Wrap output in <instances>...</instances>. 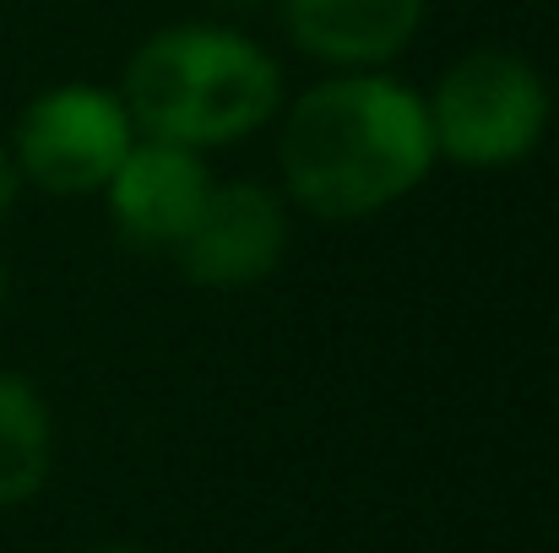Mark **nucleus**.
Masks as SVG:
<instances>
[{
    "label": "nucleus",
    "instance_id": "f257e3e1",
    "mask_svg": "<svg viewBox=\"0 0 559 553\" xmlns=\"http://www.w3.org/2000/svg\"><path fill=\"white\" fill-rule=\"evenodd\" d=\"M277 164L294 206L310 217H374L413 195L435 169L424 98L385 71L326 76L288 104Z\"/></svg>",
    "mask_w": 559,
    "mask_h": 553
},
{
    "label": "nucleus",
    "instance_id": "f03ea898",
    "mask_svg": "<svg viewBox=\"0 0 559 553\" xmlns=\"http://www.w3.org/2000/svg\"><path fill=\"white\" fill-rule=\"evenodd\" d=\"M120 104L136 136L212 153L283 115V71L234 27L180 22L131 55Z\"/></svg>",
    "mask_w": 559,
    "mask_h": 553
},
{
    "label": "nucleus",
    "instance_id": "7ed1b4c3",
    "mask_svg": "<svg viewBox=\"0 0 559 553\" xmlns=\"http://www.w3.org/2000/svg\"><path fill=\"white\" fill-rule=\"evenodd\" d=\"M424 115L435 158L462 169H511L533 158L549 131V82L511 49H473L440 71Z\"/></svg>",
    "mask_w": 559,
    "mask_h": 553
},
{
    "label": "nucleus",
    "instance_id": "20e7f679",
    "mask_svg": "<svg viewBox=\"0 0 559 553\" xmlns=\"http://www.w3.org/2000/svg\"><path fill=\"white\" fill-rule=\"evenodd\" d=\"M131 142L136 125L120 93H104L93 82H60L16 115L5 147L22 184H38L49 195H93L126 164Z\"/></svg>",
    "mask_w": 559,
    "mask_h": 553
},
{
    "label": "nucleus",
    "instance_id": "39448f33",
    "mask_svg": "<svg viewBox=\"0 0 559 553\" xmlns=\"http://www.w3.org/2000/svg\"><path fill=\"white\" fill-rule=\"evenodd\" d=\"M283 250H288V212L277 190L255 180H212L186 239L175 244V261L201 288H250L277 272Z\"/></svg>",
    "mask_w": 559,
    "mask_h": 553
},
{
    "label": "nucleus",
    "instance_id": "423d86ee",
    "mask_svg": "<svg viewBox=\"0 0 559 553\" xmlns=\"http://www.w3.org/2000/svg\"><path fill=\"white\" fill-rule=\"evenodd\" d=\"M206 190H212L206 153L136 136L126 164L104 184V201H109V217H115L126 244H136V250H175L186 239L190 217L201 212Z\"/></svg>",
    "mask_w": 559,
    "mask_h": 553
},
{
    "label": "nucleus",
    "instance_id": "0eeeda50",
    "mask_svg": "<svg viewBox=\"0 0 559 553\" xmlns=\"http://www.w3.org/2000/svg\"><path fill=\"white\" fill-rule=\"evenodd\" d=\"M429 0H283V27L288 38L337 71H380L396 60Z\"/></svg>",
    "mask_w": 559,
    "mask_h": 553
},
{
    "label": "nucleus",
    "instance_id": "6e6552de",
    "mask_svg": "<svg viewBox=\"0 0 559 553\" xmlns=\"http://www.w3.org/2000/svg\"><path fill=\"white\" fill-rule=\"evenodd\" d=\"M55 467V423L27 374L0 369V510L27 505Z\"/></svg>",
    "mask_w": 559,
    "mask_h": 553
},
{
    "label": "nucleus",
    "instance_id": "1a4fd4ad",
    "mask_svg": "<svg viewBox=\"0 0 559 553\" xmlns=\"http://www.w3.org/2000/svg\"><path fill=\"white\" fill-rule=\"evenodd\" d=\"M16 190H22V175H16V158H11V147L0 136V217L16 206Z\"/></svg>",
    "mask_w": 559,
    "mask_h": 553
},
{
    "label": "nucleus",
    "instance_id": "9d476101",
    "mask_svg": "<svg viewBox=\"0 0 559 553\" xmlns=\"http://www.w3.org/2000/svg\"><path fill=\"white\" fill-rule=\"evenodd\" d=\"M217 5H228V11H255V5H266V0H217Z\"/></svg>",
    "mask_w": 559,
    "mask_h": 553
},
{
    "label": "nucleus",
    "instance_id": "9b49d317",
    "mask_svg": "<svg viewBox=\"0 0 559 553\" xmlns=\"http://www.w3.org/2000/svg\"><path fill=\"white\" fill-rule=\"evenodd\" d=\"M93 553H142V549H131V543H104V549H93Z\"/></svg>",
    "mask_w": 559,
    "mask_h": 553
},
{
    "label": "nucleus",
    "instance_id": "f8f14e48",
    "mask_svg": "<svg viewBox=\"0 0 559 553\" xmlns=\"http://www.w3.org/2000/svg\"><path fill=\"white\" fill-rule=\"evenodd\" d=\"M0 304H5V266H0Z\"/></svg>",
    "mask_w": 559,
    "mask_h": 553
}]
</instances>
